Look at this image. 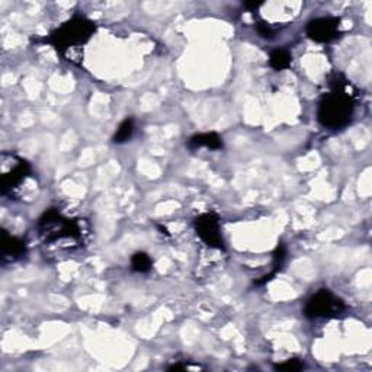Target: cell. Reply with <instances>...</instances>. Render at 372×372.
I'll return each instance as SVG.
<instances>
[{
    "label": "cell",
    "instance_id": "ba28073f",
    "mask_svg": "<svg viewBox=\"0 0 372 372\" xmlns=\"http://www.w3.org/2000/svg\"><path fill=\"white\" fill-rule=\"evenodd\" d=\"M26 254V243L18 237L13 236L5 228H2V234H0V259L2 263H13Z\"/></svg>",
    "mask_w": 372,
    "mask_h": 372
},
{
    "label": "cell",
    "instance_id": "52a82bcc",
    "mask_svg": "<svg viewBox=\"0 0 372 372\" xmlns=\"http://www.w3.org/2000/svg\"><path fill=\"white\" fill-rule=\"evenodd\" d=\"M340 18L335 17H322L314 18L307 25V35L310 39L326 44L332 42L339 37Z\"/></svg>",
    "mask_w": 372,
    "mask_h": 372
},
{
    "label": "cell",
    "instance_id": "277c9868",
    "mask_svg": "<svg viewBox=\"0 0 372 372\" xmlns=\"http://www.w3.org/2000/svg\"><path fill=\"white\" fill-rule=\"evenodd\" d=\"M38 230L46 241L53 243L63 239H80L82 228L75 220L63 217L55 208L47 210L38 220Z\"/></svg>",
    "mask_w": 372,
    "mask_h": 372
},
{
    "label": "cell",
    "instance_id": "5bb4252c",
    "mask_svg": "<svg viewBox=\"0 0 372 372\" xmlns=\"http://www.w3.org/2000/svg\"><path fill=\"white\" fill-rule=\"evenodd\" d=\"M275 371H285V372H295V371H303L306 368L304 362L298 357H292V360L285 361L282 364H278L274 366Z\"/></svg>",
    "mask_w": 372,
    "mask_h": 372
},
{
    "label": "cell",
    "instance_id": "5b68a950",
    "mask_svg": "<svg viewBox=\"0 0 372 372\" xmlns=\"http://www.w3.org/2000/svg\"><path fill=\"white\" fill-rule=\"evenodd\" d=\"M345 310L346 306L343 303V299L335 295L331 290L322 288L307 299L304 307V316L311 320L332 319L340 316Z\"/></svg>",
    "mask_w": 372,
    "mask_h": 372
},
{
    "label": "cell",
    "instance_id": "8992f818",
    "mask_svg": "<svg viewBox=\"0 0 372 372\" xmlns=\"http://www.w3.org/2000/svg\"><path fill=\"white\" fill-rule=\"evenodd\" d=\"M194 228L198 237L201 239L208 248L218 249V250L225 249L224 240L221 236L220 218L217 214H214V212L201 214V216L195 218Z\"/></svg>",
    "mask_w": 372,
    "mask_h": 372
},
{
    "label": "cell",
    "instance_id": "7c38bea8",
    "mask_svg": "<svg viewBox=\"0 0 372 372\" xmlns=\"http://www.w3.org/2000/svg\"><path fill=\"white\" fill-rule=\"evenodd\" d=\"M153 268L151 257L145 252H137L131 256V269L138 274H147Z\"/></svg>",
    "mask_w": 372,
    "mask_h": 372
},
{
    "label": "cell",
    "instance_id": "8fae6325",
    "mask_svg": "<svg viewBox=\"0 0 372 372\" xmlns=\"http://www.w3.org/2000/svg\"><path fill=\"white\" fill-rule=\"evenodd\" d=\"M292 63V55L288 50L285 48H277L272 50L269 54V66L275 71H282L290 68Z\"/></svg>",
    "mask_w": 372,
    "mask_h": 372
},
{
    "label": "cell",
    "instance_id": "30bf717a",
    "mask_svg": "<svg viewBox=\"0 0 372 372\" xmlns=\"http://www.w3.org/2000/svg\"><path fill=\"white\" fill-rule=\"evenodd\" d=\"M285 257H287V249H285V246L282 245V243H278V246L274 252V262H272V270L270 274L262 277L261 279L254 281V285H257V287H262V285L268 283L269 281H272V278H274L275 275H278V272L281 270V268L283 266V262H285Z\"/></svg>",
    "mask_w": 372,
    "mask_h": 372
},
{
    "label": "cell",
    "instance_id": "9c48e42d",
    "mask_svg": "<svg viewBox=\"0 0 372 372\" xmlns=\"http://www.w3.org/2000/svg\"><path fill=\"white\" fill-rule=\"evenodd\" d=\"M188 149L191 150H196V149H201V147H205V149H210V150H220L224 147V142H223V138L217 134V133H199V134H195L192 136L189 140H188Z\"/></svg>",
    "mask_w": 372,
    "mask_h": 372
},
{
    "label": "cell",
    "instance_id": "7a4b0ae2",
    "mask_svg": "<svg viewBox=\"0 0 372 372\" xmlns=\"http://www.w3.org/2000/svg\"><path fill=\"white\" fill-rule=\"evenodd\" d=\"M95 32V22L86 17L75 15L62 26L57 28L55 31H53L47 41L67 59L68 51H76L77 48L83 47L86 42H89Z\"/></svg>",
    "mask_w": 372,
    "mask_h": 372
},
{
    "label": "cell",
    "instance_id": "6da1fadb",
    "mask_svg": "<svg viewBox=\"0 0 372 372\" xmlns=\"http://www.w3.org/2000/svg\"><path fill=\"white\" fill-rule=\"evenodd\" d=\"M331 84L332 92L324 95L319 104L317 120L328 130H340L352 121L355 102L352 96L346 92V80L336 77Z\"/></svg>",
    "mask_w": 372,
    "mask_h": 372
},
{
    "label": "cell",
    "instance_id": "2e32d148",
    "mask_svg": "<svg viewBox=\"0 0 372 372\" xmlns=\"http://www.w3.org/2000/svg\"><path fill=\"white\" fill-rule=\"evenodd\" d=\"M243 5H245V8H248V9H257V8H259V6H262V2H245V3H243Z\"/></svg>",
    "mask_w": 372,
    "mask_h": 372
},
{
    "label": "cell",
    "instance_id": "4fadbf2b",
    "mask_svg": "<svg viewBox=\"0 0 372 372\" xmlns=\"http://www.w3.org/2000/svg\"><path fill=\"white\" fill-rule=\"evenodd\" d=\"M134 120L133 118H125L117 128V133L113 136V142L115 145H122V142H127L134 134Z\"/></svg>",
    "mask_w": 372,
    "mask_h": 372
},
{
    "label": "cell",
    "instance_id": "9a60e30c",
    "mask_svg": "<svg viewBox=\"0 0 372 372\" xmlns=\"http://www.w3.org/2000/svg\"><path fill=\"white\" fill-rule=\"evenodd\" d=\"M254 28H256V32L259 34L261 38H265V39H274L275 35H277V32H275L274 28H272L269 24H266V22H263V21L257 22Z\"/></svg>",
    "mask_w": 372,
    "mask_h": 372
},
{
    "label": "cell",
    "instance_id": "3957f363",
    "mask_svg": "<svg viewBox=\"0 0 372 372\" xmlns=\"http://www.w3.org/2000/svg\"><path fill=\"white\" fill-rule=\"evenodd\" d=\"M31 174L30 163L22 157L3 151L0 156V192L3 196H13Z\"/></svg>",
    "mask_w": 372,
    "mask_h": 372
}]
</instances>
